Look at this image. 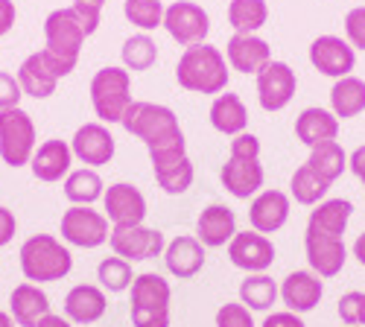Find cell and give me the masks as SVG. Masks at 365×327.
<instances>
[{"mask_svg": "<svg viewBox=\"0 0 365 327\" xmlns=\"http://www.w3.org/2000/svg\"><path fill=\"white\" fill-rule=\"evenodd\" d=\"M132 137L143 140V146L149 150V161H152V170L158 167H167V164H175L181 158H187V140H185V132L178 126V117L173 108L167 105H158V103H140L135 100L123 120H120Z\"/></svg>", "mask_w": 365, "mask_h": 327, "instance_id": "6da1fadb", "label": "cell"}, {"mask_svg": "<svg viewBox=\"0 0 365 327\" xmlns=\"http://www.w3.org/2000/svg\"><path fill=\"white\" fill-rule=\"evenodd\" d=\"M228 76H231V68H228L225 53L207 41L185 47V53L178 56L175 82L190 94L217 97L228 91Z\"/></svg>", "mask_w": 365, "mask_h": 327, "instance_id": "7a4b0ae2", "label": "cell"}, {"mask_svg": "<svg viewBox=\"0 0 365 327\" xmlns=\"http://www.w3.org/2000/svg\"><path fill=\"white\" fill-rule=\"evenodd\" d=\"M220 182L225 193L234 199H255L263 190L266 172L260 164V137L252 132H242L231 137L228 161L220 170Z\"/></svg>", "mask_w": 365, "mask_h": 327, "instance_id": "3957f363", "label": "cell"}, {"mask_svg": "<svg viewBox=\"0 0 365 327\" xmlns=\"http://www.w3.org/2000/svg\"><path fill=\"white\" fill-rule=\"evenodd\" d=\"M85 38L88 36H85V29H82V24H79V18H76V12L71 6L68 9H56V12L47 15V21H44L47 47L41 53H44V58L50 62V68L56 71L58 79L73 73Z\"/></svg>", "mask_w": 365, "mask_h": 327, "instance_id": "277c9868", "label": "cell"}, {"mask_svg": "<svg viewBox=\"0 0 365 327\" xmlns=\"http://www.w3.org/2000/svg\"><path fill=\"white\" fill-rule=\"evenodd\" d=\"M73 269V254L50 234H36L21 246V272L29 284H53L68 278Z\"/></svg>", "mask_w": 365, "mask_h": 327, "instance_id": "5b68a950", "label": "cell"}, {"mask_svg": "<svg viewBox=\"0 0 365 327\" xmlns=\"http://www.w3.org/2000/svg\"><path fill=\"white\" fill-rule=\"evenodd\" d=\"M91 105L100 123H120L132 100V73L126 68H103L91 79Z\"/></svg>", "mask_w": 365, "mask_h": 327, "instance_id": "8992f818", "label": "cell"}, {"mask_svg": "<svg viewBox=\"0 0 365 327\" xmlns=\"http://www.w3.org/2000/svg\"><path fill=\"white\" fill-rule=\"evenodd\" d=\"M173 289L164 275L143 272L132 281V324L135 327H170Z\"/></svg>", "mask_w": 365, "mask_h": 327, "instance_id": "52a82bcc", "label": "cell"}, {"mask_svg": "<svg viewBox=\"0 0 365 327\" xmlns=\"http://www.w3.org/2000/svg\"><path fill=\"white\" fill-rule=\"evenodd\" d=\"M36 155V123L21 105L0 111V158L9 167H24Z\"/></svg>", "mask_w": 365, "mask_h": 327, "instance_id": "ba28073f", "label": "cell"}, {"mask_svg": "<svg viewBox=\"0 0 365 327\" xmlns=\"http://www.w3.org/2000/svg\"><path fill=\"white\" fill-rule=\"evenodd\" d=\"M108 243H111V249H114L117 257H123L129 263L161 257L164 249H167L164 231L146 228V225H111Z\"/></svg>", "mask_w": 365, "mask_h": 327, "instance_id": "9c48e42d", "label": "cell"}, {"mask_svg": "<svg viewBox=\"0 0 365 327\" xmlns=\"http://www.w3.org/2000/svg\"><path fill=\"white\" fill-rule=\"evenodd\" d=\"M164 29L178 47H193L207 41L210 18L193 0H175L164 9Z\"/></svg>", "mask_w": 365, "mask_h": 327, "instance_id": "30bf717a", "label": "cell"}, {"mask_svg": "<svg viewBox=\"0 0 365 327\" xmlns=\"http://www.w3.org/2000/svg\"><path fill=\"white\" fill-rule=\"evenodd\" d=\"M108 219L106 214L94 211L91 204H73L62 217V240L79 249H100L108 243Z\"/></svg>", "mask_w": 365, "mask_h": 327, "instance_id": "8fae6325", "label": "cell"}, {"mask_svg": "<svg viewBox=\"0 0 365 327\" xmlns=\"http://www.w3.org/2000/svg\"><path fill=\"white\" fill-rule=\"evenodd\" d=\"M257 79V103L263 111L275 114V111H284L295 91H298V76L295 71L287 65V62H278V58H272V62L255 76Z\"/></svg>", "mask_w": 365, "mask_h": 327, "instance_id": "7c38bea8", "label": "cell"}, {"mask_svg": "<svg viewBox=\"0 0 365 327\" xmlns=\"http://www.w3.org/2000/svg\"><path fill=\"white\" fill-rule=\"evenodd\" d=\"M304 254H307L310 272L319 278H336L345 263H348V249H345V237H330L319 231H304Z\"/></svg>", "mask_w": 365, "mask_h": 327, "instance_id": "4fadbf2b", "label": "cell"}, {"mask_svg": "<svg viewBox=\"0 0 365 327\" xmlns=\"http://www.w3.org/2000/svg\"><path fill=\"white\" fill-rule=\"evenodd\" d=\"M275 254H278L275 243H272L266 234H257V231H237L234 240L228 243V260L246 275L266 272L269 266L275 263Z\"/></svg>", "mask_w": 365, "mask_h": 327, "instance_id": "5bb4252c", "label": "cell"}, {"mask_svg": "<svg viewBox=\"0 0 365 327\" xmlns=\"http://www.w3.org/2000/svg\"><path fill=\"white\" fill-rule=\"evenodd\" d=\"M310 65L327 76V79H342L351 76V71L356 68V50L348 44V38L339 36H319L310 44Z\"/></svg>", "mask_w": 365, "mask_h": 327, "instance_id": "9a60e30c", "label": "cell"}, {"mask_svg": "<svg viewBox=\"0 0 365 327\" xmlns=\"http://www.w3.org/2000/svg\"><path fill=\"white\" fill-rule=\"evenodd\" d=\"M225 58L231 71L257 76L272 62V47L257 33H234L225 44Z\"/></svg>", "mask_w": 365, "mask_h": 327, "instance_id": "2e32d148", "label": "cell"}, {"mask_svg": "<svg viewBox=\"0 0 365 327\" xmlns=\"http://www.w3.org/2000/svg\"><path fill=\"white\" fill-rule=\"evenodd\" d=\"M292 199L284 190H260L249 204V222L257 234H275L289 222Z\"/></svg>", "mask_w": 365, "mask_h": 327, "instance_id": "e0dca14e", "label": "cell"}, {"mask_svg": "<svg viewBox=\"0 0 365 327\" xmlns=\"http://www.w3.org/2000/svg\"><path fill=\"white\" fill-rule=\"evenodd\" d=\"M103 204H106V219H111V225H143L146 219V199L129 182L111 185L103 193Z\"/></svg>", "mask_w": 365, "mask_h": 327, "instance_id": "ac0fdd59", "label": "cell"}, {"mask_svg": "<svg viewBox=\"0 0 365 327\" xmlns=\"http://www.w3.org/2000/svg\"><path fill=\"white\" fill-rule=\"evenodd\" d=\"M324 295V278H319L310 269H295L281 281V301L287 304V310L304 316L322 304Z\"/></svg>", "mask_w": 365, "mask_h": 327, "instance_id": "d6986e66", "label": "cell"}, {"mask_svg": "<svg viewBox=\"0 0 365 327\" xmlns=\"http://www.w3.org/2000/svg\"><path fill=\"white\" fill-rule=\"evenodd\" d=\"M114 135L103 126V123H85L76 129L73 140H71V152L73 158H79L88 167H103L114 158Z\"/></svg>", "mask_w": 365, "mask_h": 327, "instance_id": "ffe728a7", "label": "cell"}, {"mask_svg": "<svg viewBox=\"0 0 365 327\" xmlns=\"http://www.w3.org/2000/svg\"><path fill=\"white\" fill-rule=\"evenodd\" d=\"M205 246L196 240V237L190 234H181L175 237V240L167 243L164 249V266H167V272L178 281H190L196 278L202 269H205Z\"/></svg>", "mask_w": 365, "mask_h": 327, "instance_id": "44dd1931", "label": "cell"}, {"mask_svg": "<svg viewBox=\"0 0 365 327\" xmlns=\"http://www.w3.org/2000/svg\"><path fill=\"white\" fill-rule=\"evenodd\" d=\"M237 234V217L228 204H207L205 211L199 214L196 219V240L205 246V249H222L234 240Z\"/></svg>", "mask_w": 365, "mask_h": 327, "instance_id": "7402d4cb", "label": "cell"}, {"mask_svg": "<svg viewBox=\"0 0 365 327\" xmlns=\"http://www.w3.org/2000/svg\"><path fill=\"white\" fill-rule=\"evenodd\" d=\"M9 316L21 327H38L44 316H50V299L38 284H18L9 295Z\"/></svg>", "mask_w": 365, "mask_h": 327, "instance_id": "603a6c76", "label": "cell"}, {"mask_svg": "<svg viewBox=\"0 0 365 327\" xmlns=\"http://www.w3.org/2000/svg\"><path fill=\"white\" fill-rule=\"evenodd\" d=\"M71 164H73L71 143L58 140V137L44 140L38 150H36L33 161H29V167H33V175L38 178V182H47V185L62 182V178L71 172Z\"/></svg>", "mask_w": 365, "mask_h": 327, "instance_id": "cb8c5ba5", "label": "cell"}, {"mask_svg": "<svg viewBox=\"0 0 365 327\" xmlns=\"http://www.w3.org/2000/svg\"><path fill=\"white\" fill-rule=\"evenodd\" d=\"M108 299H106V289L94 286V284H79L65 295V316L73 324H94L106 316Z\"/></svg>", "mask_w": 365, "mask_h": 327, "instance_id": "d4e9b609", "label": "cell"}, {"mask_svg": "<svg viewBox=\"0 0 365 327\" xmlns=\"http://www.w3.org/2000/svg\"><path fill=\"white\" fill-rule=\"evenodd\" d=\"M336 135H339V117L330 108L310 105L295 117V137L304 146H310V150L324 140H336Z\"/></svg>", "mask_w": 365, "mask_h": 327, "instance_id": "484cf974", "label": "cell"}, {"mask_svg": "<svg viewBox=\"0 0 365 327\" xmlns=\"http://www.w3.org/2000/svg\"><path fill=\"white\" fill-rule=\"evenodd\" d=\"M18 82H21V91L33 100H47L56 94V85H58V76L56 71L50 68V62L44 58V53H33L26 56L21 68H18Z\"/></svg>", "mask_w": 365, "mask_h": 327, "instance_id": "4316f807", "label": "cell"}, {"mask_svg": "<svg viewBox=\"0 0 365 327\" xmlns=\"http://www.w3.org/2000/svg\"><path fill=\"white\" fill-rule=\"evenodd\" d=\"M207 117H210V126H214L220 135H228V137L242 135L249 129V108H246V103H242L237 94H228V91L214 97Z\"/></svg>", "mask_w": 365, "mask_h": 327, "instance_id": "83f0119b", "label": "cell"}, {"mask_svg": "<svg viewBox=\"0 0 365 327\" xmlns=\"http://www.w3.org/2000/svg\"><path fill=\"white\" fill-rule=\"evenodd\" d=\"M351 217H354V204L348 199H324L310 211L307 231H319V234H330V237H345Z\"/></svg>", "mask_w": 365, "mask_h": 327, "instance_id": "f1b7e54d", "label": "cell"}, {"mask_svg": "<svg viewBox=\"0 0 365 327\" xmlns=\"http://www.w3.org/2000/svg\"><path fill=\"white\" fill-rule=\"evenodd\" d=\"M330 111L339 117V120H351V117L365 111V82L351 76H342L333 82L330 88Z\"/></svg>", "mask_w": 365, "mask_h": 327, "instance_id": "f546056e", "label": "cell"}, {"mask_svg": "<svg viewBox=\"0 0 365 327\" xmlns=\"http://www.w3.org/2000/svg\"><path fill=\"white\" fill-rule=\"evenodd\" d=\"M327 190H330V182L322 178L310 164H301L289 178V199H295L304 207H316L319 202H324Z\"/></svg>", "mask_w": 365, "mask_h": 327, "instance_id": "4dcf8cb0", "label": "cell"}, {"mask_svg": "<svg viewBox=\"0 0 365 327\" xmlns=\"http://www.w3.org/2000/svg\"><path fill=\"white\" fill-rule=\"evenodd\" d=\"M281 299V286L272 281L266 272H257V275H246V281L240 284V304H246L252 313H266L272 310V304H275Z\"/></svg>", "mask_w": 365, "mask_h": 327, "instance_id": "1f68e13d", "label": "cell"}, {"mask_svg": "<svg viewBox=\"0 0 365 327\" xmlns=\"http://www.w3.org/2000/svg\"><path fill=\"white\" fill-rule=\"evenodd\" d=\"M307 164H310L322 178H327V182L333 185V182H336V178L348 170V152L342 150L339 140H324V143H319V146H313V150H310Z\"/></svg>", "mask_w": 365, "mask_h": 327, "instance_id": "d6a6232c", "label": "cell"}, {"mask_svg": "<svg viewBox=\"0 0 365 327\" xmlns=\"http://www.w3.org/2000/svg\"><path fill=\"white\" fill-rule=\"evenodd\" d=\"M103 187H106L103 178L97 175V170H91V167L73 170L65 178V196L73 204H94L97 199H103V193H106Z\"/></svg>", "mask_w": 365, "mask_h": 327, "instance_id": "836d02e7", "label": "cell"}, {"mask_svg": "<svg viewBox=\"0 0 365 327\" xmlns=\"http://www.w3.org/2000/svg\"><path fill=\"white\" fill-rule=\"evenodd\" d=\"M269 21L266 0H231L228 4V24L234 33H257Z\"/></svg>", "mask_w": 365, "mask_h": 327, "instance_id": "e575fe53", "label": "cell"}, {"mask_svg": "<svg viewBox=\"0 0 365 327\" xmlns=\"http://www.w3.org/2000/svg\"><path fill=\"white\" fill-rule=\"evenodd\" d=\"M120 56H123V68L129 73H140V71H149L152 65L158 62V44H155V38H149L146 33H138V36H129L123 41Z\"/></svg>", "mask_w": 365, "mask_h": 327, "instance_id": "d590c367", "label": "cell"}, {"mask_svg": "<svg viewBox=\"0 0 365 327\" xmlns=\"http://www.w3.org/2000/svg\"><path fill=\"white\" fill-rule=\"evenodd\" d=\"M155 172V182L158 187L167 193V196H181L193 187V178H196V170H193V161L190 158H181L175 164H167V167H158L152 170Z\"/></svg>", "mask_w": 365, "mask_h": 327, "instance_id": "8d00e7d4", "label": "cell"}, {"mask_svg": "<svg viewBox=\"0 0 365 327\" xmlns=\"http://www.w3.org/2000/svg\"><path fill=\"white\" fill-rule=\"evenodd\" d=\"M164 4L161 0H123V15L132 26H138L140 33L164 26Z\"/></svg>", "mask_w": 365, "mask_h": 327, "instance_id": "74e56055", "label": "cell"}, {"mask_svg": "<svg viewBox=\"0 0 365 327\" xmlns=\"http://www.w3.org/2000/svg\"><path fill=\"white\" fill-rule=\"evenodd\" d=\"M97 281H100V286L106 292H126V289H132V281H135L132 263L123 260V257H117V254L114 257H106L97 266Z\"/></svg>", "mask_w": 365, "mask_h": 327, "instance_id": "f35d334b", "label": "cell"}, {"mask_svg": "<svg viewBox=\"0 0 365 327\" xmlns=\"http://www.w3.org/2000/svg\"><path fill=\"white\" fill-rule=\"evenodd\" d=\"M339 318L345 327H365V292H345L339 299V307H336Z\"/></svg>", "mask_w": 365, "mask_h": 327, "instance_id": "ab89813d", "label": "cell"}, {"mask_svg": "<svg viewBox=\"0 0 365 327\" xmlns=\"http://www.w3.org/2000/svg\"><path fill=\"white\" fill-rule=\"evenodd\" d=\"M217 327H257V324L246 304L234 301V304H222L217 310Z\"/></svg>", "mask_w": 365, "mask_h": 327, "instance_id": "60d3db41", "label": "cell"}, {"mask_svg": "<svg viewBox=\"0 0 365 327\" xmlns=\"http://www.w3.org/2000/svg\"><path fill=\"white\" fill-rule=\"evenodd\" d=\"M345 38L354 50H365V6H354L345 15Z\"/></svg>", "mask_w": 365, "mask_h": 327, "instance_id": "b9f144b4", "label": "cell"}, {"mask_svg": "<svg viewBox=\"0 0 365 327\" xmlns=\"http://www.w3.org/2000/svg\"><path fill=\"white\" fill-rule=\"evenodd\" d=\"M21 97H24V91H21L18 76L0 71V111H4V108H15L21 103Z\"/></svg>", "mask_w": 365, "mask_h": 327, "instance_id": "7bdbcfd3", "label": "cell"}, {"mask_svg": "<svg viewBox=\"0 0 365 327\" xmlns=\"http://www.w3.org/2000/svg\"><path fill=\"white\" fill-rule=\"evenodd\" d=\"M71 9L76 12V18H79V24H82V29H85V36H94L97 26H100L103 9H100V6H88V4H73Z\"/></svg>", "mask_w": 365, "mask_h": 327, "instance_id": "ee69618b", "label": "cell"}, {"mask_svg": "<svg viewBox=\"0 0 365 327\" xmlns=\"http://www.w3.org/2000/svg\"><path fill=\"white\" fill-rule=\"evenodd\" d=\"M260 327H307V324H304V318H301L298 313L281 310V313H269Z\"/></svg>", "mask_w": 365, "mask_h": 327, "instance_id": "f6af8a7d", "label": "cell"}, {"mask_svg": "<svg viewBox=\"0 0 365 327\" xmlns=\"http://www.w3.org/2000/svg\"><path fill=\"white\" fill-rule=\"evenodd\" d=\"M15 228H18V222H15L12 211H9V207H4V204H0V249L12 243Z\"/></svg>", "mask_w": 365, "mask_h": 327, "instance_id": "bcb514c9", "label": "cell"}, {"mask_svg": "<svg viewBox=\"0 0 365 327\" xmlns=\"http://www.w3.org/2000/svg\"><path fill=\"white\" fill-rule=\"evenodd\" d=\"M348 170L359 178L362 187H365V143H362V146H356V150L348 155Z\"/></svg>", "mask_w": 365, "mask_h": 327, "instance_id": "7dc6e473", "label": "cell"}, {"mask_svg": "<svg viewBox=\"0 0 365 327\" xmlns=\"http://www.w3.org/2000/svg\"><path fill=\"white\" fill-rule=\"evenodd\" d=\"M15 26V4L12 0H0V36H6Z\"/></svg>", "mask_w": 365, "mask_h": 327, "instance_id": "c3c4849f", "label": "cell"}, {"mask_svg": "<svg viewBox=\"0 0 365 327\" xmlns=\"http://www.w3.org/2000/svg\"><path fill=\"white\" fill-rule=\"evenodd\" d=\"M38 327H73V324H71V318H62V316L50 313V316H44V318L38 321Z\"/></svg>", "mask_w": 365, "mask_h": 327, "instance_id": "681fc988", "label": "cell"}, {"mask_svg": "<svg viewBox=\"0 0 365 327\" xmlns=\"http://www.w3.org/2000/svg\"><path fill=\"white\" fill-rule=\"evenodd\" d=\"M354 257H356V263L365 269V231H362V234L356 237V240H354Z\"/></svg>", "mask_w": 365, "mask_h": 327, "instance_id": "f907efd6", "label": "cell"}, {"mask_svg": "<svg viewBox=\"0 0 365 327\" xmlns=\"http://www.w3.org/2000/svg\"><path fill=\"white\" fill-rule=\"evenodd\" d=\"M0 327H15V321H12L9 313H0Z\"/></svg>", "mask_w": 365, "mask_h": 327, "instance_id": "816d5d0a", "label": "cell"}, {"mask_svg": "<svg viewBox=\"0 0 365 327\" xmlns=\"http://www.w3.org/2000/svg\"><path fill=\"white\" fill-rule=\"evenodd\" d=\"M73 4H88V6H100V9H103L106 0H73Z\"/></svg>", "mask_w": 365, "mask_h": 327, "instance_id": "f5cc1de1", "label": "cell"}]
</instances>
